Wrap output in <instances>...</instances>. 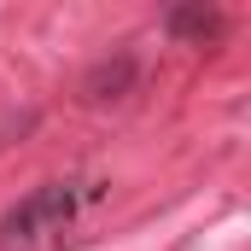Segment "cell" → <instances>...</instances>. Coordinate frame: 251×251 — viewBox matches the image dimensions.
Instances as JSON below:
<instances>
[{"mask_svg": "<svg viewBox=\"0 0 251 251\" xmlns=\"http://www.w3.org/2000/svg\"><path fill=\"white\" fill-rule=\"evenodd\" d=\"M105 193H111V181H94V176L41 181L29 199H18L0 216V251H59Z\"/></svg>", "mask_w": 251, "mask_h": 251, "instance_id": "obj_1", "label": "cell"}, {"mask_svg": "<svg viewBox=\"0 0 251 251\" xmlns=\"http://www.w3.org/2000/svg\"><path fill=\"white\" fill-rule=\"evenodd\" d=\"M134 82H140L134 53H111V59H100L88 76H82V94L105 105V100H128V94H134Z\"/></svg>", "mask_w": 251, "mask_h": 251, "instance_id": "obj_2", "label": "cell"}, {"mask_svg": "<svg viewBox=\"0 0 251 251\" xmlns=\"http://www.w3.org/2000/svg\"><path fill=\"white\" fill-rule=\"evenodd\" d=\"M222 29V18L210 12V6H176L170 12V35H187V41H210Z\"/></svg>", "mask_w": 251, "mask_h": 251, "instance_id": "obj_3", "label": "cell"}]
</instances>
